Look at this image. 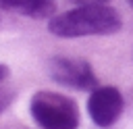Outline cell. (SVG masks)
Wrapping results in <instances>:
<instances>
[{
    "mask_svg": "<svg viewBox=\"0 0 133 129\" xmlns=\"http://www.w3.org/2000/svg\"><path fill=\"white\" fill-rule=\"evenodd\" d=\"M6 75H8V69H6L4 64H0V81H2V79H4Z\"/></svg>",
    "mask_w": 133,
    "mask_h": 129,
    "instance_id": "52a82bcc",
    "label": "cell"
},
{
    "mask_svg": "<svg viewBox=\"0 0 133 129\" xmlns=\"http://www.w3.org/2000/svg\"><path fill=\"white\" fill-rule=\"evenodd\" d=\"M129 2H131V6H133V0H129Z\"/></svg>",
    "mask_w": 133,
    "mask_h": 129,
    "instance_id": "ba28073f",
    "label": "cell"
},
{
    "mask_svg": "<svg viewBox=\"0 0 133 129\" xmlns=\"http://www.w3.org/2000/svg\"><path fill=\"white\" fill-rule=\"evenodd\" d=\"M31 114L44 129H75L79 123L77 104L54 92H37L31 98Z\"/></svg>",
    "mask_w": 133,
    "mask_h": 129,
    "instance_id": "7a4b0ae2",
    "label": "cell"
},
{
    "mask_svg": "<svg viewBox=\"0 0 133 129\" xmlns=\"http://www.w3.org/2000/svg\"><path fill=\"white\" fill-rule=\"evenodd\" d=\"M48 29L58 37L106 35L121 29V17L106 4H81L79 8L52 17Z\"/></svg>",
    "mask_w": 133,
    "mask_h": 129,
    "instance_id": "6da1fadb",
    "label": "cell"
},
{
    "mask_svg": "<svg viewBox=\"0 0 133 129\" xmlns=\"http://www.w3.org/2000/svg\"><path fill=\"white\" fill-rule=\"evenodd\" d=\"M0 6L31 19H46L54 12V0H0Z\"/></svg>",
    "mask_w": 133,
    "mask_h": 129,
    "instance_id": "5b68a950",
    "label": "cell"
},
{
    "mask_svg": "<svg viewBox=\"0 0 133 129\" xmlns=\"http://www.w3.org/2000/svg\"><path fill=\"white\" fill-rule=\"evenodd\" d=\"M50 75L54 81L66 87L89 89L96 85L94 69L85 60H79V58H54L50 64Z\"/></svg>",
    "mask_w": 133,
    "mask_h": 129,
    "instance_id": "3957f363",
    "label": "cell"
},
{
    "mask_svg": "<svg viewBox=\"0 0 133 129\" xmlns=\"http://www.w3.org/2000/svg\"><path fill=\"white\" fill-rule=\"evenodd\" d=\"M89 117L100 127H110L123 110V96L116 87H98L87 100Z\"/></svg>",
    "mask_w": 133,
    "mask_h": 129,
    "instance_id": "277c9868",
    "label": "cell"
},
{
    "mask_svg": "<svg viewBox=\"0 0 133 129\" xmlns=\"http://www.w3.org/2000/svg\"><path fill=\"white\" fill-rule=\"evenodd\" d=\"M79 4H106L108 0H77Z\"/></svg>",
    "mask_w": 133,
    "mask_h": 129,
    "instance_id": "8992f818",
    "label": "cell"
}]
</instances>
